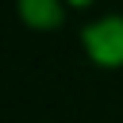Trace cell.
<instances>
[{"mask_svg": "<svg viewBox=\"0 0 123 123\" xmlns=\"http://www.w3.org/2000/svg\"><path fill=\"white\" fill-rule=\"evenodd\" d=\"M85 42H88L92 62H100L108 69L111 65H123V19H104V23L88 27Z\"/></svg>", "mask_w": 123, "mask_h": 123, "instance_id": "6da1fadb", "label": "cell"}, {"mask_svg": "<svg viewBox=\"0 0 123 123\" xmlns=\"http://www.w3.org/2000/svg\"><path fill=\"white\" fill-rule=\"evenodd\" d=\"M19 12L31 27H54L62 19V8L58 0H19Z\"/></svg>", "mask_w": 123, "mask_h": 123, "instance_id": "7a4b0ae2", "label": "cell"}, {"mask_svg": "<svg viewBox=\"0 0 123 123\" xmlns=\"http://www.w3.org/2000/svg\"><path fill=\"white\" fill-rule=\"evenodd\" d=\"M73 4H88V0H73Z\"/></svg>", "mask_w": 123, "mask_h": 123, "instance_id": "3957f363", "label": "cell"}]
</instances>
